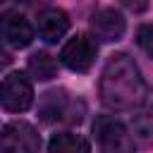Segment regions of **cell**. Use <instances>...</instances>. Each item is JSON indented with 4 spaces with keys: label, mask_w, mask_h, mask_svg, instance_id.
Masks as SVG:
<instances>
[{
    "label": "cell",
    "mask_w": 153,
    "mask_h": 153,
    "mask_svg": "<svg viewBox=\"0 0 153 153\" xmlns=\"http://www.w3.org/2000/svg\"><path fill=\"white\" fill-rule=\"evenodd\" d=\"M98 96H100V103L112 112L136 110L146 100L148 84L131 55L115 53L108 57L98 81Z\"/></svg>",
    "instance_id": "obj_1"
},
{
    "label": "cell",
    "mask_w": 153,
    "mask_h": 153,
    "mask_svg": "<svg viewBox=\"0 0 153 153\" xmlns=\"http://www.w3.org/2000/svg\"><path fill=\"white\" fill-rule=\"evenodd\" d=\"M93 134L98 141L100 153H134V139L127 131V127L110 117V115H100L93 122Z\"/></svg>",
    "instance_id": "obj_2"
},
{
    "label": "cell",
    "mask_w": 153,
    "mask_h": 153,
    "mask_svg": "<svg viewBox=\"0 0 153 153\" xmlns=\"http://www.w3.org/2000/svg\"><path fill=\"white\" fill-rule=\"evenodd\" d=\"M33 103V86L26 74L12 72L0 84V105L7 112H24Z\"/></svg>",
    "instance_id": "obj_3"
},
{
    "label": "cell",
    "mask_w": 153,
    "mask_h": 153,
    "mask_svg": "<svg viewBox=\"0 0 153 153\" xmlns=\"http://www.w3.org/2000/svg\"><path fill=\"white\" fill-rule=\"evenodd\" d=\"M41 136L29 122H10L0 131V153H38Z\"/></svg>",
    "instance_id": "obj_4"
},
{
    "label": "cell",
    "mask_w": 153,
    "mask_h": 153,
    "mask_svg": "<svg viewBox=\"0 0 153 153\" xmlns=\"http://www.w3.org/2000/svg\"><path fill=\"white\" fill-rule=\"evenodd\" d=\"M96 55H98V45L91 36L86 33H76L74 38H69L62 50H60V62L72 69V72H88L96 62Z\"/></svg>",
    "instance_id": "obj_5"
},
{
    "label": "cell",
    "mask_w": 153,
    "mask_h": 153,
    "mask_svg": "<svg viewBox=\"0 0 153 153\" xmlns=\"http://www.w3.org/2000/svg\"><path fill=\"white\" fill-rule=\"evenodd\" d=\"M127 19L115 7H98L91 14V33L103 43H115L124 36Z\"/></svg>",
    "instance_id": "obj_6"
},
{
    "label": "cell",
    "mask_w": 153,
    "mask_h": 153,
    "mask_svg": "<svg viewBox=\"0 0 153 153\" xmlns=\"http://www.w3.org/2000/svg\"><path fill=\"white\" fill-rule=\"evenodd\" d=\"M74 100L67 96V91L62 88H53V91H45L38 100V115L43 122H62V120H69V122H76L81 120L79 115H74Z\"/></svg>",
    "instance_id": "obj_7"
},
{
    "label": "cell",
    "mask_w": 153,
    "mask_h": 153,
    "mask_svg": "<svg viewBox=\"0 0 153 153\" xmlns=\"http://www.w3.org/2000/svg\"><path fill=\"white\" fill-rule=\"evenodd\" d=\"M0 38L12 48H26L33 41V26L22 12L5 10L0 14Z\"/></svg>",
    "instance_id": "obj_8"
},
{
    "label": "cell",
    "mask_w": 153,
    "mask_h": 153,
    "mask_svg": "<svg viewBox=\"0 0 153 153\" xmlns=\"http://www.w3.org/2000/svg\"><path fill=\"white\" fill-rule=\"evenodd\" d=\"M36 29H38V36L45 43H57L69 31V17L60 7H45V10L38 12Z\"/></svg>",
    "instance_id": "obj_9"
},
{
    "label": "cell",
    "mask_w": 153,
    "mask_h": 153,
    "mask_svg": "<svg viewBox=\"0 0 153 153\" xmlns=\"http://www.w3.org/2000/svg\"><path fill=\"white\" fill-rule=\"evenodd\" d=\"M48 153H91V143L81 134L62 131V134H55L50 139Z\"/></svg>",
    "instance_id": "obj_10"
},
{
    "label": "cell",
    "mask_w": 153,
    "mask_h": 153,
    "mask_svg": "<svg viewBox=\"0 0 153 153\" xmlns=\"http://www.w3.org/2000/svg\"><path fill=\"white\" fill-rule=\"evenodd\" d=\"M29 72H31L33 79L48 81V79H53L57 74V62H55V57L50 53H43L41 50V53H33L29 57Z\"/></svg>",
    "instance_id": "obj_11"
},
{
    "label": "cell",
    "mask_w": 153,
    "mask_h": 153,
    "mask_svg": "<svg viewBox=\"0 0 153 153\" xmlns=\"http://www.w3.org/2000/svg\"><path fill=\"white\" fill-rule=\"evenodd\" d=\"M131 139H136V141L143 143V146H151V143H153V103L134 117Z\"/></svg>",
    "instance_id": "obj_12"
},
{
    "label": "cell",
    "mask_w": 153,
    "mask_h": 153,
    "mask_svg": "<svg viewBox=\"0 0 153 153\" xmlns=\"http://www.w3.org/2000/svg\"><path fill=\"white\" fill-rule=\"evenodd\" d=\"M136 43H139V48H141L148 57H153V24L139 26V31H136Z\"/></svg>",
    "instance_id": "obj_13"
}]
</instances>
